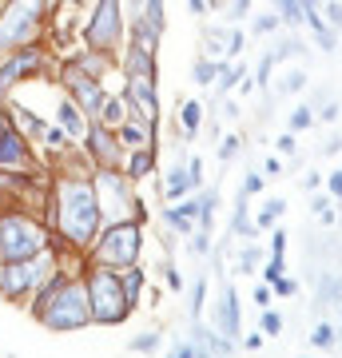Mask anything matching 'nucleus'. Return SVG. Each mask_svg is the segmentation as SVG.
Returning <instances> with one entry per match:
<instances>
[{
	"label": "nucleus",
	"instance_id": "1",
	"mask_svg": "<svg viewBox=\"0 0 342 358\" xmlns=\"http://www.w3.org/2000/svg\"><path fill=\"white\" fill-rule=\"evenodd\" d=\"M44 223H48L52 235H56V247L84 255V251L96 243V235H100V227H104L92 176H80V171H52Z\"/></svg>",
	"mask_w": 342,
	"mask_h": 358
},
{
	"label": "nucleus",
	"instance_id": "2",
	"mask_svg": "<svg viewBox=\"0 0 342 358\" xmlns=\"http://www.w3.org/2000/svg\"><path fill=\"white\" fill-rule=\"evenodd\" d=\"M24 310L52 334H76V331H84V327H92L88 287H84V259H80L76 267L64 263V267L36 291V299H32Z\"/></svg>",
	"mask_w": 342,
	"mask_h": 358
},
{
	"label": "nucleus",
	"instance_id": "3",
	"mask_svg": "<svg viewBox=\"0 0 342 358\" xmlns=\"http://www.w3.org/2000/svg\"><path fill=\"white\" fill-rule=\"evenodd\" d=\"M64 267V255L60 247H48V251H36V255L28 259H13V263H0V299L4 303H13V307L24 310L36 291L44 282Z\"/></svg>",
	"mask_w": 342,
	"mask_h": 358
},
{
	"label": "nucleus",
	"instance_id": "4",
	"mask_svg": "<svg viewBox=\"0 0 342 358\" xmlns=\"http://www.w3.org/2000/svg\"><path fill=\"white\" fill-rule=\"evenodd\" d=\"M48 247H56V235L44 223V215L24 207H0V263L28 259Z\"/></svg>",
	"mask_w": 342,
	"mask_h": 358
},
{
	"label": "nucleus",
	"instance_id": "5",
	"mask_svg": "<svg viewBox=\"0 0 342 358\" xmlns=\"http://www.w3.org/2000/svg\"><path fill=\"white\" fill-rule=\"evenodd\" d=\"M56 0H4L0 4V52L44 44Z\"/></svg>",
	"mask_w": 342,
	"mask_h": 358
},
{
	"label": "nucleus",
	"instance_id": "6",
	"mask_svg": "<svg viewBox=\"0 0 342 358\" xmlns=\"http://www.w3.org/2000/svg\"><path fill=\"white\" fill-rule=\"evenodd\" d=\"M143 255V223L140 219H115V223H104L96 243L84 251L88 263H100V267L124 271L136 267Z\"/></svg>",
	"mask_w": 342,
	"mask_h": 358
},
{
	"label": "nucleus",
	"instance_id": "7",
	"mask_svg": "<svg viewBox=\"0 0 342 358\" xmlns=\"http://www.w3.org/2000/svg\"><path fill=\"white\" fill-rule=\"evenodd\" d=\"M56 64H60V56L48 44H24V48L0 52V100H8L24 84L56 80Z\"/></svg>",
	"mask_w": 342,
	"mask_h": 358
},
{
	"label": "nucleus",
	"instance_id": "8",
	"mask_svg": "<svg viewBox=\"0 0 342 358\" xmlns=\"http://www.w3.org/2000/svg\"><path fill=\"white\" fill-rule=\"evenodd\" d=\"M84 287H88L92 327H120V322L131 315V303H127V294H124L120 271L84 259Z\"/></svg>",
	"mask_w": 342,
	"mask_h": 358
},
{
	"label": "nucleus",
	"instance_id": "9",
	"mask_svg": "<svg viewBox=\"0 0 342 358\" xmlns=\"http://www.w3.org/2000/svg\"><path fill=\"white\" fill-rule=\"evenodd\" d=\"M92 187H96V199H100V215L104 223H115V219H140L148 223V203L143 195L136 192V183L124 176V167H96L92 171Z\"/></svg>",
	"mask_w": 342,
	"mask_h": 358
},
{
	"label": "nucleus",
	"instance_id": "10",
	"mask_svg": "<svg viewBox=\"0 0 342 358\" xmlns=\"http://www.w3.org/2000/svg\"><path fill=\"white\" fill-rule=\"evenodd\" d=\"M124 40H127L124 0H96L88 13H84V28H80V48L120 56Z\"/></svg>",
	"mask_w": 342,
	"mask_h": 358
},
{
	"label": "nucleus",
	"instance_id": "11",
	"mask_svg": "<svg viewBox=\"0 0 342 358\" xmlns=\"http://www.w3.org/2000/svg\"><path fill=\"white\" fill-rule=\"evenodd\" d=\"M0 171H13V176H52L48 164H44V152L4 115V108H0Z\"/></svg>",
	"mask_w": 342,
	"mask_h": 358
},
{
	"label": "nucleus",
	"instance_id": "12",
	"mask_svg": "<svg viewBox=\"0 0 342 358\" xmlns=\"http://www.w3.org/2000/svg\"><path fill=\"white\" fill-rule=\"evenodd\" d=\"M56 88H60L64 96H72V100H76L80 108H84L92 120H96V112H100L108 84H104L100 76H92L88 68H80L72 56H64L60 64H56Z\"/></svg>",
	"mask_w": 342,
	"mask_h": 358
},
{
	"label": "nucleus",
	"instance_id": "13",
	"mask_svg": "<svg viewBox=\"0 0 342 358\" xmlns=\"http://www.w3.org/2000/svg\"><path fill=\"white\" fill-rule=\"evenodd\" d=\"M80 148H84V155L92 159V167H124V159H127L115 128H104V124H96V120H92L88 136L80 140Z\"/></svg>",
	"mask_w": 342,
	"mask_h": 358
},
{
	"label": "nucleus",
	"instance_id": "14",
	"mask_svg": "<svg viewBox=\"0 0 342 358\" xmlns=\"http://www.w3.org/2000/svg\"><path fill=\"white\" fill-rule=\"evenodd\" d=\"M124 96H127L131 115H140L152 128H159V88H155V76H124Z\"/></svg>",
	"mask_w": 342,
	"mask_h": 358
},
{
	"label": "nucleus",
	"instance_id": "15",
	"mask_svg": "<svg viewBox=\"0 0 342 358\" xmlns=\"http://www.w3.org/2000/svg\"><path fill=\"white\" fill-rule=\"evenodd\" d=\"M52 120H56V124H60V128L68 131L76 143L84 140V136H88V128H92V115L84 112L72 96H64V92L56 96V103H52Z\"/></svg>",
	"mask_w": 342,
	"mask_h": 358
},
{
	"label": "nucleus",
	"instance_id": "16",
	"mask_svg": "<svg viewBox=\"0 0 342 358\" xmlns=\"http://www.w3.org/2000/svg\"><path fill=\"white\" fill-rule=\"evenodd\" d=\"M243 44H247L243 28H207L203 32V48H207L211 60H235L243 52Z\"/></svg>",
	"mask_w": 342,
	"mask_h": 358
},
{
	"label": "nucleus",
	"instance_id": "17",
	"mask_svg": "<svg viewBox=\"0 0 342 358\" xmlns=\"http://www.w3.org/2000/svg\"><path fill=\"white\" fill-rule=\"evenodd\" d=\"M215 319H219V331L235 338L243 331V319H239V291L235 287H223L219 291V307H215Z\"/></svg>",
	"mask_w": 342,
	"mask_h": 358
},
{
	"label": "nucleus",
	"instance_id": "18",
	"mask_svg": "<svg viewBox=\"0 0 342 358\" xmlns=\"http://www.w3.org/2000/svg\"><path fill=\"white\" fill-rule=\"evenodd\" d=\"M115 136H120V143H124V152H136V148L155 143V128L148 124V120H140V115H127L124 124L115 128Z\"/></svg>",
	"mask_w": 342,
	"mask_h": 358
},
{
	"label": "nucleus",
	"instance_id": "19",
	"mask_svg": "<svg viewBox=\"0 0 342 358\" xmlns=\"http://www.w3.org/2000/svg\"><path fill=\"white\" fill-rule=\"evenodd\" d=\"M155 143H148V148H136V152H127L124 159V176L131 179V183H143V179L155 171Z\"/></svg>",
	"mask_w": 342,
	"mask_h": 358
},
{
	"label": "nucleus",
	"instance_id": "20",
	"mask_svg": "<svg viewBox=\"0 0 342 358\" xmlns=\"http://www.w3.org/2000/svg\"><path fill=\"white\" fill-rule=\"evenodd\" d=\"M127 115H131V108H127L124 92H104V103H100V112H96V124H104V128H120Z\"/></svg>",
	"mask_w": 342,
	"mask_h": 358
},
{
	"label": "nucleus",
	"instance_id": "21",
	"mask_svg": "<svg viewBox=\"0 0 342 358\" xmlns=\"http://www.w3.org/2000/svg\"><path fill=\"white\" fill-rule=\"evenodd\" d=\"M195 187H191V176H187V159H179V164H171L164 171V199L167 203H176V199H183V195H191Z\"/></svg>",
	"mask_w": 342,
	"mask_h": 358
},
{
	"label": "nucleus",
	"instance_id": "22",
	"mask_svg": "<svg viewBox=\"0 0 342 358\" xmlns=\"http://www.w3.org/2000/svg\"><path fill=\"white\" fill-rule=\"evenodd\" d=\"M176 124H179V136L183 140H195L203 128V103L199 100H183L176 108Z\"/></svg>",
	"mask_w": 342,
	"mask_h": 358
},
{
	"label": "nucleus",
	"instance_id": "23",
	"mask_svg": "<svg viewBox=\"0 0 342 358\" xmlns=\"http://www.w3.org/2000/svg\"><path fill=\"white\" fill-rule=\"evenodd\" d=\"M191 338H195V346H199L203 355H211V350H215V355H231V338L223 331H207V327L195 322V327H191Z\"/></svg>",
	"mask_w": 342,
	"mask_h": 358
},
{
	"label": "nucleus",
	"instance_id": "24",
	"mask_svg": "<svg viewBox=\"0 0 342 358\" xmlns=\"http://www.w3.org/2000/svg\"><path fill=\"white\" fill-rule=\"evenodd\" d=\"M120 279H124V294H127V303H131V310L140 307V299H143V287H148V279H143V267L136 263V267H124L120 271Z\"/></svg>",
	"mask_w": 342,
	"mask_h": 358
},
{
	"label": "nucleus",
	"instance_id": "25",
	"mask_svg": "<svg viewBox=\"0 0 342 358\" xmlns=\"http://www.w3.org/2000/svg\"><path fill=\"white\" fill-rule=\"evenodd\" d=\"M243 76H247V64H239V60H223V68H219V76H215V92L219 96H227L231 88H239Z\"/></svg>",
	"mask_w": 342,
	"mask_h": 358
},
{
	"label": "nucleus",
	"instance_id": "26",
	"mask_svg": "<svg viewBox=\"0 0 342 358\" xmlns=\"http://www.w3.org/2000/svg\"><path fill=\"white\" fill-rule=\"evenodd\" d=\"M231 235H239V239H255L259 227H255L251 219H247V192H239L235 199V219H231Z\"/></svg>",
	"mask_w": 342,
	"mask_h": 358
},
{
	"label": "nucleus",
	"instance_id": "27",
	"mask_svg": "<svg viewBox=\"0 0 342 358\" xmlns=\"http://www.w3.org/2000/svg\"><path fill=\"white\" fill-rule=\"evenodd\" d=\"M219 68H223V60H207V56H199L195 64H191V80L199 84V88H211L219 76Z\"/></svg>",
	"mask_w": 342,
	"mask_h": 358
},
{
	"label": "nucleus",
	"instance_id": "28",
	"mask_svg": "<svg viewBox=\"0 0 342 358\" xmlns=\"http://www.w3.org/2000/svg\"><path fill=\"white\" fill-rule=\"evenodd\" d=\"M164 227L171 231V235H191V231H195V219H187L176 203H167L164 207Z\"/></svg>",
	"mask_w": 342,
	"mask_h": 358
},
{
	"label": "nucleus",
	"instance_id": "29",
	"mask_svg": "<svg viewBox=\"0 0 342 358\" xmlns=\"http://www.w3.org/2000/svg\"><path fill=\"white\" fill-rule=\"evenodd\" d=\"M159 343H164V331H140L127 338V350H136V355H152V350H159Z\"/></svg>",
	"mask_w": 342,
	"mask_h": 358
},
{
	"label": "nucleus",
	"instance_id": "30",
	"mask_svg": "<svg viewBox=\"0 0 342 358\" xmlns=\"http://www.w3.org/2000/svg\"><path fill=\"white\" fill-rule=\"evenodd\" d=\"M283 211H287V199H266V203H263V211H259V219H255V227H259V231H266L271 223H275V219L283 215Z\"/></svg>",
	"mask_w": 342,
	"mask_h": 358
},
{
	"label": "nucleus",
	"instance_id": "31",
	"mask_svg": "<svg viewBox=\"0 0 342 358\" xmlns=\"http://www.w3.org/2000/svg\"><path fill=\"white\" fill-rule=\"evenodd\" d=\"M203 303H207V279L199 275V279L191 282V319H199L203 315Z\"/></svg>",
	"mask_w": 342,
	"mask_h": 358
},
{
	"label": "nucleus",
	"instance_id": "32",
	"mask_svg": "<svg viewBox=\"0 0 342 358\" xmlns=\"http://www.w3.org/2000/svg\"><path fill=\"white\" fill-rule=\"evenodd\" d=\"M159 275H164V282H167V291H183V275L176 271V263L171 259H159Z\"/></svg>",
	"mask_w": 342,
	"mask_h": 358
},
{
	"label": "nucleus",
	"instance_id": "33",
	"mask_svg": "<svg viewBox=\"0 0 342 358\" xmlns=\"http://www.w3.org/2000/svg\"><path fill=\"white\" fill-rule=\"evenodd\" d=\"M275 64H279L275 52H263V60H259V68H255V84H259V88H266V80H271V68Z\"/></svg>",
	"mask_w": 342,
	"mask_h": 358
},
{
	"label": "nucleus",
	"instance_id": "34",
	"mask_svg": "<svg viewBox=\"0 0 342 358\" xmlns=\"http://www.w3.org/2000/svg\"><path fill=\"white\" fill-rule=\"evenodd\" d=\"M311 124H315V115H311V108H294L291 112V131H303V128H311Z\"/></svg>",
	"mask_w": 342,
	"mask_h": 358
},
{
	"label": "nucleus",
	"instance_id": "35",
	"mask_svg": "<svg viewBox=\"0 0 342 358\" xmlns=\"http://www.w3.org/2000/svg\"><path fill=\"white\" fill-rule=\"evenodd\" d=\"M303 84H306V72L299 68V72H291V76H287V80L279 84V92H283V96H291V92H299Z\"/></svg>",
	"mask_w": 342,
	"mask_h": 358
},
{
	"label": "nucleus",
	"instance_id": "36",
	"mask_svg": "<svg viewBox=\"0 0 342 358\" xmlns=\"http://www.w3.org/2000/svg\"><path fill=\"white\" fill-rule=\"evenodd\" d=\"M311 343H315V346H330V343H334V327H330V322H318L315 334H311Z\"/></svg>",
	"mask_w": 342,
	"mask_h": 358
},
{
	"label": "nucleus",
	"instance_id": "37",
	"mask_svg": "<svg viewBox=\"0 0 342 358\" xmlns=\"http://www.w3.org/2000/svg\"><path fill=\"white\" fill-rule=\"evenodd\" d=\"M259 322H263V334H279L283 331V315L279 310H263V319Z\"/></svg>",
	"mask_w": 342,
	"mask_h": 358
},
{
	"label": "nucleus",
	"instance_id": "38",
	"mask_svg": "<svg viewBox=\"0 0 342 358\" xmlns=\"http://www.w3.org/2000/svg\"><path fill=\"white\" fill-rule=\"evenodd\" d=\"M279 24H283V20H279V13H271V16H259V20H255V36H266V32H275Z\"/></svg>",
	"mask_w": 342,
	"mask_h": 358
},
{
	"label": "nucleus",
	"instance_id": "39",
	"mask_svg": "<svg viewBox=\"0 0 342 358\" xmlns=\"http://www.w3.org/2000/svg\"><path fill=\"white\" fill-rule=\"evenodd\" d=\"M171 355H176V358H199L203 350L195 346V338H183V343H176V346H171Z\"/></svg>",
	"mask_w": 342,
	"mask_h": 358
},
{
	"label": "nucleus",
	"instance_id": "40",
	"mask_svg": "<svg viewBox=\"0 0 342 358\" xmlns=\"http://www.w3.org/2000/svg\"><path fill=\"white\" fill-rule=\"evenodd\" d=\"M283 271H287V259H283V255H271V263L263 267V279H266V282H271V279H279Z\"/></svg>",
	"mask_w": 342,
	"mask_h": 358
},
{
	"label": "nucleus",
	"instance_id": "41",
	"mask_svg": "<svg viewBox=\"0 0 342 358\" xmlns=\"http://www.w3.org/2000/svg\"><path fill=\"white\" fill-rule=\"evenodd\" d=\"M255 267H259V247H247V251L239 255V271L243 275H251Z\"/></svg>",
	"mask_w": 342,
	"mask_h": 358
},
{
	"label": "nucleus",
	"instance_id": "42",
	"mask_svg": "<svg viewBox=\"0 0 342 358\" xmlns=\"http://www.w3.org/2000/svg\"><path fill=\"white\" fill-rule=\"evenodd\" d=\"M271 287H275V294H299V282H294L291 275H279V279H271Z\"/></svg>",
	"mask_w": 342,
	"mask_h": 358
},
{
	"label": "nucleus",
	"instance_id": "43",
	"mask_svg": "<svg viewBox=\"0 0 342 358\" xmlns=\"http://www.w3.org/2000/svg\"><path fill=\"white\" fill-rule=\"evenodd\" d=\"M239 136H227V140H223V143H219V159H223V164H227V159H231V155H235V152H239Z\"/></svg>",
	"mask_w": 342,
	"mask_h": 358
},
{
	"label": "nucleus",
	"instance_id": "44",
	"mask_svg": "<svg viewBox=\"0 0 342 358\" xmlns=\"http://www.w3.org/2000/svg\"><path fill=\"white\" fill-rule=\"evenodd\" d=\"M243 192L259 195V192H263V176H259V171H247V179H243Z\"/></svg>",
	"mask_w": 342,
	"mask_h": 358
},
{
	"label": "nucleus",
	"instance_id": "45",
	"mask_svg": "<svg viewBox=\"0 0 342 358\" xmlns=\"http://www.w3.org/2000/svg\"><path fill=\"white\" fill-rule=\"evenodd\" d=\"M191 251H195V255H207V251H211V235H207V231H199V235L191 239Z\"/></svg>",
	"mask_w": 342,
	"mask_h": 358
},
{
	"label": "nucleus",
	"instance_id": "46",
	"mask_svg": "<svg viewBox=\"0 0 342 358\" xmlns=\"http://www.w3.org/2000/svg\"><path fill=\"white\" fill-rule=\"evenodd\" d=\"M187 176H191V187H203V159H187Z\"/></svg>",
	"mask_w": 342,
	"mask_h": 358
},
{
	"label": "nucleus",
	"instance_id": "47",
	"mask_svg": "<svg viewBox=\"0 0 342 358\" xmlns=\"http://www.w3.org/2000/svg\"><path fill=\"white\" fill-rule=\"evenodd\" d=\"M322 299H342V279H322Z\"/></svg>",
	"mask_w": 342,
	"mask_h": 358
},
{
	"label": "nucleus",
	"instance_id": "48",
	"mask_svg": "<svg viewBox=\"0 0 342 358\" xmlns=\"http://www.w3.org/2000/svg\"><path fill=\"white\" fill-rule=\"evenodd\" d=\"M251 13V0H231V20H243Z\"/></svg>",
	"mask_w": 342,
	"mask_h": 358
},
{
	"label": "nucleus",
	"instance_id": "49",
	"mask_svg": "<svg viewBox=\"0 0 342 358\" xmlns=\"http://www.w3.org/2000/svg\"><path fill=\"white\" fill-rule=\"evenodd\" d=\"M327 20L342 28V4H339V0H327Z\"/></svg>",
	"mask_w": 342,
	"mask_h": 358
},
{
	"label": "nucleus",
	"instance_id": "50",
	"mask_svg": "<svg viewBox=\"0 0 342 358\" xmlns=\"http://www.w3.org/2000/svg\"><path fill=\"white\" fill-rule=\"evenodd\" d=\"M255 303H259V307H271V282L255 287Z\"/></svg>",
	"mask_w": 342,
	"mask_h": 358
},
{
	"label": "nucleus",
	"instance_id": "51",
	"mask_svg": "<svg viewBox=\"0 0 342 358\" xmlns=\"http://www.w3.org/2000/svg\"><path fill=\"white\" fill-rule=\"evenodd\" d=\"M287 251V235L283 231H275V243H271V255H283Z\"/></svg>",
	"mask_w": 342,
	"mask_h": 358
},
{
	"label": "nucleus",
	"instance_id": "52",
	"mask_svg": "<svg viewBox=\"0 0 342 358\" xmlns=\"http://www.w3.org/2000/svg\"><path fill=\"white\" fill-rule=\"evenodd\" d=\"M263 171H266V176H283V164L271 155V159H263Z\"/></svg>",
	"mask_w": 342,
	"mask_h": 358
},
{
	"label": "nucleus",
	"instance_id": "53",
	"mask_svg": "<svg viewBox=\"0 0 342 358\" xmlns=\"http://www.w3.org/2000/svg\"><path fill=\"white\" fill-rule=\"evenodd\" d=\"M243 346H247V350H259V346H263V334H247V338H243Z\"/></svg>",
	"mask_w": 342,
	"mask_h": 358
},
{
	"label": "nucleus",
	"instance_id": "54",
	"mask_svg": "<svg viewBox=\"0 0 342 358\" xmlns=\"http://www.w3.org/2000/svg\"><path fill=\"white\" fill-rule=\"evenodd\" d=\"M223 115H227V120H239V103L227 100V103H223Z\"/></svg>",
	"mask_w": 342,
	"mask_h": 358
},
{
	"label": "nucleus",
	"instance_id": "55",
	"mask_svg": "<svg viewBox=\"0 0 342 358\" xmlns=\"http://www.w3.org/2000/svg\"><path fill=\"white\" fill-rule=\"evenodd\" d=\"M279 152H294V136H279V143H275Z\"/></svg>",
	"mask_w": 342,
	"mask_h": 358
},
{
	"label": "nucleus",
	"instance_id": "56",
	"mask_svg": "<svg viewBox=\"0 0 342 358\" xmlns=\"http://www.w3.org/2000/svg\"><path fill=\"white\" fill-rule=\"evenodd\" d=\"M330 192L342 199V171H334V176H330Z\"/></svg>",
	"mask_w": 342,
	"mask_h": 358
},
{
	"label": "nucleus",
	"instance_id": "57",
	"mask_svg": "<svg viewBox=\"0 0 342 358\" xmlns=\"http://www.w3.org/2000/svg\"><path fill=\"white\" fill-rule=\"evenodd\" d=\"M76 4H84V8H92V4H96V0H76Z\"/></svg>",
	"mask_w": 342,
	"mask_h": 358
},
{
	"label": "nucleus",
	"instance_id": "58",
	"mask_svg": "<svg viewBox=\"0 0 342 358\" xmlns=\"http://www.w3.org/2000/svg\"><path fill=\"white\" fill-rule=\"evenodd\" d=\"M0 4H4V0H0Z\"/></svg>",
	"mask_w": 342,
	"mask_h": 358
}]
</instances>
